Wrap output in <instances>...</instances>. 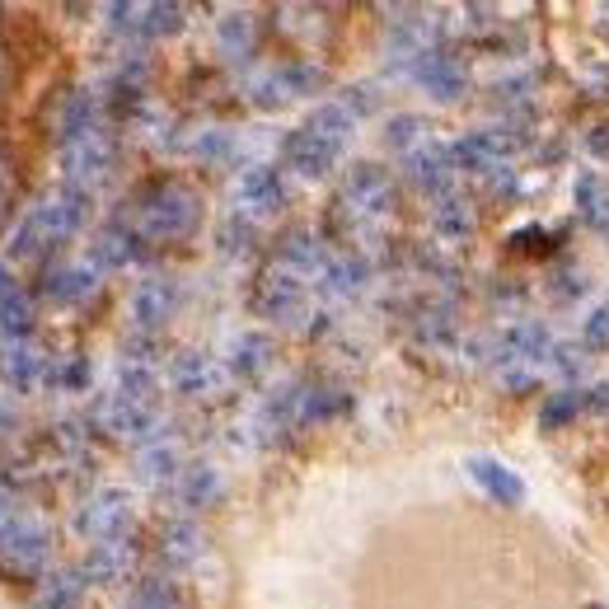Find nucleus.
Instances as JSON below:
<instances>
[{"label":"nucleus","mask_w":609,"mask_h":609,"mask_svg":"<svg viewBox=\"0 0 609 609\" xmlns=\"http://www.w3.org/2000/svg\"><path fill=\"white\" fill-rule=\"evenodd\" d=\"M469 478H474L487 497H497V501H507V507H520L526 501V483H520V474H511L507 464H497V460H469Z\"/></svg>","instance_id":"1"},{"label":"nucleus","mask_w":609,"mask_h":609,"mask_svg":"<svg viewBox=\"0 0 609 609\" xmlns=\"http://www.w3.org/2000/svg\"><path fill=\"white\" fill-rule=\"evenodd\" d=\"M511 150H516V142L507 132H474L460 142V160H464V169H497L501 160H511Z\"/></svg>","instance_id":"2"},{"label":"nucleus","mask_w":609,"mask_h":609,"mask_svg":"<svg viewBox=\"0 0 609 609\" xmlns=\"http://www.w3.org/2000/svg\"><path fill=\"white\" fill-rule=\"evenodd\" d=\"M501 347L511 352V361H549L553 357V338H549L544 324H516V328H507Z\"/></svg>","instance_id":"3"},{"label":"nucleus","mask_w":609,"mask_h":609,"mask_svg":"<svg viewBox=\"0 0 609 609\" xmlns=\"http://www.w3.org/2000/svg\"><path fill=\"white\" fill-rule=\"evenodd\" d=\"M577 202H582V216L590 225H609V193H605L600 173H582V179H577Z\"/></svg>","instance_id":"4"},{"label":"nucleus","mask_w":609,"mask_h":609,"mask_svg":"<svg viewBox=\"0 0 609 609\" xmlns=\"http://www.w3.org/2000/svg\"><path fill=\"white\" fill-rule=\"evenodd\" d=\"M422 80L437 90L441 99H455L460 90H464V76H460V66H450V61H431L427 71H422Z\"/></svg>","instance_id":"5"},{"label":"nucleus","mask_w":609,"mask_h":609,"mask_svg":"<svg viewBox=\"0 0 609 609\" xmlns=\"http://www.w3.org/2000/svg\"><path fill=\"white\" fill-rule=\"evenodd\" d=\"M582 347H596V352H600V347H609V301L596 305L586 315V324H582Z\"/></svg>","instance_id":"6"},{"label":"nucleus","mask_w":609,"mask_h":609,"mask_svg":"<svg viewBox=\"0 0 609 609\" xmlns=\"http://www.w3.org/2000/svg\"><path fill=\"white\" fill-rule=\"evenodd\" d=\"M446 179H450V160H446V150H427L422 160H417V183L441 188Z\"/></svg>","instance_id":"7"},{"label":"nucleus","mask_w":609,"mask_h":609,"mask_svg":"<svg viewBox=\"0 0 609 609\" xmlns=\"http://www.w3.org/2000/svg\"><path fill=\"white\" fill-rule=\"evenodd\" d=\"M577 408H586V404H582V394H572V390L553 394V404L544 408V427H563V422H567V417L577 413Z\"/></svg>","instance_id":"8"},{"label":"nucleus","mask_w":609,"mask_h":609,"mask_svg":"<svg viewBox=\"0 0 609 609\" xmlns=\"http://www.w3.org/2000/svg\"><path fill=\"white\" fill-rule=\"evenodd\" d=\"M559 282H563V286H559V301H572L577 291H586V277H582V272H572V268L559 277Z\"/></svg>","instance_id":"9"},{"label":"nucleus","mask_w":609,"mask_h":609,"mask_svg":"<svg viewBox=\"0 0 609 609\" xmlns=\"http://www.w3.org/2000/svg\"><path fill=\"white\" fill-rule=\"evenodd\" d=\"M582 404H586L590 413H609V385H596L590 394H582Z\"/></svg>","instance_id":"10"},{"label":"nucleus","mask_w":609,"mask_h":609,"mask_svg":"<svg viewBox=\"0 0 609 609\" xmlns=\"http://www.w3.org/2000/svg\"><path fill=\"white\" fill-rule=\"evenodd\" d=\"M605 230H609V225H605Z\"/></svg>","instance_id":"11"}]
</instances>
